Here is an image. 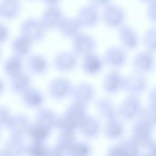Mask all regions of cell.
Returning a JSON list of instances; mask_svg holds the SVG:
<instances>
[{
    "label": "cell",
    "mask_w": 156,
    "mask_h": 156,
    "mask_svg": "<svg viewBox=\"0 0 156 156\" xmlns=\"http://www.w3.org/2000/svg\"><path fill=\"white\" fill-rule=\"evenodd\" d=\"M101 17L104 23L107 26L120 27L126 18V12L122 5L110 1L104 7Z\"/></svg>",
    "instance_id": "6da1fadb"
},
{
    "label": "cell",
    "mask_w": 156,
    "mask_h": 156,
    "mask_svg": "<svg viewBox=\"0 0 156 156\" xmlns=\"http://www.w3.org/2000/svg\"><path fill=\"white\" fill-rule=\"evenodd\" d=\"M142 107L141 99L137 95L129 94L117 106V113L123 119H132L138 116Z\"/></svg>",
    "instance_id": "7a4b0ae2"
},
{
    "label": "cell",
    "mask_w": 156,
    "mask_h": 156,
    "mask_svg": "<svg viewBox=\"0 0 156 156\" xmlns=\"http://www.w3.org/2000/svg\"><path fill=\"white\" fill-rule=\"evenodd\" d=\"M22 35L28 38L32 42L42 40L47 31V28L37 18L30 17L26 19L21 26Z\"/></svg>",
    "instance_id": "3957f363"
},
{
    "label": "cell",
    "mask_w": 156,
    "mask_h": 156,
    "mask_svg": "<svg viewBox=\"0 0 156 156\" xmlns=\"http://www.w3.org/2000/svg\"><path fill=\"white\" fill-rule=\"evenodd\" d=\"M148 80L144 74L133 71L123 76L122 88L129 94L137 95L147 88Z\"/></svg>",
    "instance_id": "277c9868"
},
{
    "label": "cell",
    "mask_w": 156,
    "mask_h": 156,
    "mask_svg": "<svg viewBox=\"0 0 156 156\" xmlns=\"http://www.w3.org/2000/svg\"><path fill=\"white\" fill-rule=\"evenodd\" d=\"M73 84L67 77L59 76L53 78L49 83L48 91L55 99H62L70 95Z\"/></svg>",
    "instance_id": "5b68a950"
},
{
    "label": "cell",
    "mask_w": 156,
    "mask_h": 156,
    "mask_svg": "<svg viewBox=\"0 0 156 156\" xmlns=\"http://www.w3.org/2000/svg\"><path fill=\"white\" fill-rule=\"evenodd\" d=\"M73 51L77 55H84L94 52L97 46V41L94 36L85 33L79 32L72 38Z\"/></svg>",
    "instance_id": "8992f818"
},
{
    "label": "cell",
    "mask_w": 156,
    "mask_h": 156,
    "mask_svg": "<svg viewBox=\"0 0 156 156\" xmlns=\"http://www.w3.org/2000/svg\"><path fill=\"white\" fill-rule=\"evenodd\" d=\"M96 94V88L92 83L88 82H80L73 85L70 96L74 101L87 105L94 99Z\"/></svg>",
    "instance_id": "52a82bcc"
},
{
    "label": "cell",
    "mask_w": 156,
    "mask_h": 156,
    "mask_svg": "<svg viewBox=\"0 0 156 156\" xmlns=\"http://www.w3.org/2000/svg\"><path fill=\"white\" fill-rule=\"evenodd\" d=\"M102 58L104 63L115 68H117L126 64L127 60V54L123 47L113 44L106 49Z\"/></svg>",
    "instance_id": "ba28073f"
},
{
    "label": "cell",
    "mask_w": 156,
    "mask_h": 156,
    "mask_svg": "<svg viewBox=\"0 0 156 156\" xmlns=\"http://www.w3.org/2000/svg\"><path fill=\"white\" fill-rule=\"evenodd\" d=\"M132 65L135 71L144 74L149 72L155 65V57L153 52L147 49L137 52L132 58Z\"/></svg>",
    "instance_id": "9c48e42d"
},
{
    "label": "cell",
    "mask_w": 156,
    "mask_h": 156,
    "mask_svg": "<svg viewBox=\"0 0 156 156\" xmlns=\"http://www.w3.org/2000/svg\"><path fill=\"white\" fill-rule=\"evenodd\" d=\"M53 62L55 67L61 71H69L74 69L78 63V55L71 50H62L54 56Z\"/></svg>",
    "instance_id": "30bf717a"
},
{
    "label": "cell",
    "mask_w": 156,
    "mask_h": 156,
    "mask_svg": "<svg viewBox=\"0 0 156 156\" xmlns=\"http://www.w3.org/2000/svg\"><path fill=\"white\" fill-rule=\"evenodd\" d=\"M76 17L82 26L93 27L98 24L100 15L98 8L90 2L79 9Z\"/></svg>",
    "instance_id": "8fae6325"
},
{
    "label": "cell",
    "mask_w": 156,
    "mask_h": 156,
    "mask_svg": "<svg viewBox=\"0 0 156 156\" xmlns=\"http://www.w3.org/2000/svg\"><path fill=\"white\" fill-rule=\"evenodd\" d=\"M118 35L121 43V46L125 49H134L138 44V33L136 29L130 24H123L119 27Z\"/></svg>",
    "instance_id": "7c38bea8"
},
{
    "label": "cell",
    "mask_w": 156,
    "mask_h": 156,
    "mask_svg": "<svg viewBox=\"0 0 156 156\" xmlns=\"http://www.w3.org/2000/svg\"><path fill=\"white\" fill-rule=\"evenodd\" d=\"M64 16L58 4H49L43 10L40 20L47 29L54 28L57 27Z\"/></svg>",
    "instance_id": "4fadbf2b"
},
{
    "label": "cell",
    "mask_w": 156,
    "mask_h": 156,
    "mask_svg": "<svg viewBox=\"0 0 156 156\" xmlns=\"http://www.w3.org/2000/svg\"><path fill=\"white\" fill-rule=\"evenodd\" d=\"M122 81L123 76L119 71L113 69L104 75L102 82V88L108 93H115L122 88Z\"/></svg>",
    "instance_id": "5bb4252c"
},
{
    "label": "cell",
    "mask_w": 156,
    "mask_h": 156,
    "mask_svg": "<svg viewBox=\"0 0 156 156\" xmlns=\"http://www.w3.org/2000/svg\"><path fill=\"white\" fill-rule=\"evenodd\" d=\"M83 70L90 74L99 73L103 68L104 62L102 57L94 52L83 55L81 62Z\"/></svg>",
    "instance_id": "9a60e30c"
},
{
    "label": "cell",
    "mask_w": 156,
    "mask_h": 156,
    "mask_svg": "<svg viewBox=\"0 0 156 156\" xmlns=\"http://www.w3.org/2000/svg\"><path fill=\"white\" fill-rule=\"evenodd\" d=\"M30 123L27 116L22 113H18L11 116L7 127L13 136H21L27 133Z\"/></svg>",
    "instance_id": "2e32d148"
},
{
    "label": "cell",
    "mask_w": 156,
    "mask_h": 156,
    "mask_svg": "<svg viewBox=\"0 0 156 156\" xmlns=\"http://www.w3.org/2000/svg\"><path fill=\"white\" fill-rule=\"evenodd\" d=\"M95 107L98 113L107 120L116 118L118 115L117 106L108 97H101L95 102Z\"/></svg>",
    "instance_id": "e0dca14e"
},
{
    "label": "cell",
    "mask_w": 156,
    "mask_h": 156,
    "mask_svg": "<svg viewBox=\"0 0 156 156\" xmlns=\"http://www.w3.org/2000/svg\"><path fill=\"white\" fill-rule=\"evenodd\" d=\"M152 127L153 126L149 122L140 118L134 122L132 126L133 139L137 144L138 143H147L150 140L149 136Z\"/></svg>",
    "instance_id": "ac0fdd59"
},
{
    "label": "cell",
    "mask_w": 156,
    "mask_h": 156,
    "mask_svg": "<svg viewBox=\"0 0 156 156\" xmlns=\"http://www.w3.org/2000/svg\"><path fill=\"white\" fill-rule=\"evenodd\" d=\"M82 25L76 16H64L57 28L60 32L66 36L73 37L80 32Z\"/></svg>",
    "instance_id": "d6986e66"
},
{
    "label": "cell",
    "mask_w": 156,
    "mask_h": 156,
    "mask_svg": "<svg viewBox=\"0 0 156 156\" xmlns=\"http://www.w3.org/2000/svg\"><path fill=\"white\" fill-rule=\"evenodd\" d=\"M27 64L32 72L38 74L46 73L49 68L48 58L43 54L34 53L28 58Z\"/></svg>",
    "instance_id": "ffe728a7"
},
{
    "label": "cell",
    "mask_w": 156,
    "mask_h": 156,
    "mask_svg": "<svg viewBox=\"0 0 156 156\" xmlns=\"http://www.w3.org/2000/svg\"><path fill=\"white\" fill-rule=\"evenodd\" d=\"M22 100L29 107H40L44 101V96L40 89L30 87L22 93Z\"/></svg>",
    "instance_id": "44dd1931"
},
{
    "label": "cell",
    "mask_w": 156,
    "mask_h": 156,
    "mask_svg": "<svg viewBox=\"0 0 156 156\" xmlns=\"http://www.w3.org/2000/svg\"><path fill=\"white\" fill-rule=\"evenodd\" d=\"M57 115L54 110L48 107H40L36 113V122L51 130L55 126Z\"/></svg>",
    "instance_id": "7402d4cb"
},
{
    "label": "cell",
    "mask_w": 156,
    "mask_h": 156,
    "mask_svg": "<svg viewBox=\"0 0 156 156\" xmlns=\"http://www.w3.org/2000/svg\"><path fill=\"white\" fill-rule=\"evenodd\" d=\"M78 127L82 132L87 136H96L100 129V123L98 119L91 115H87L79 122Z\"/></svg>",
    "instance_id": "603a6c76"
},
{
    "label": "cell",
    "mask_w": 156,
    "mask_h": 156,
    "mask_svg": "<svg viewBox=\"0 0 156 156\" xmlns=\"http://www.w3.org/2000/svg\"><path fill=\"white\" fill-rule=\"evenodd\" d=\"M64 113L79 124L80 121L88 115L87 105L73 100L66 106Z\"/></svg>",
    "instance_id": "cb8c5ba5"
},
{
    "label": "cell",
    "mask_w": 156,
    "mask_h": 156,
    "mask_svg": "<svg viewBox=\"0 0 156 156\" xmlns=\"http://www.w3.org/2000/svg\"><path fill=\"white\" fill-rule=\"evenodd\" d=\"M4 149L10 156H21L26 151L21 137L13 135L5 142Z\"/></svg>",
    "instance_id": "d4e9b609"
},
{
    "label": "cell",
    "mask_w": 156,
    "mask_h": 156,
    "mask_svg": "<svg viewBox=\"0 0 156 156\" xmlns=\"http://www.w3.org/2000/svg\"><path fill=\"white\" fill-rule=\"evenodd\" d=\"M124 126L122 122L117 117L107 120L105 126L106 135L112 138H116L122 135Z\"/></svg>",
    "instance_id": "484cf974"
},
{
    "label": "cell",
    "mask_w": 156,
    "mask_h": 156,
    "mask_svg": "<svg viewBox=\"0 0 156 156\" xmlns=\"http://www.w3.org/2000/svg\"><path fill=\"white\" fill-rule=\"evenodd\" d=\"M32 43L28 38L22 34L15 38L12 43L15 55L21 57V56L27 54L31 49Z\"/></svg>",
    "instance_id": "4316f807"
},
{
    "label": "cell",
    "mask_w": 156,
    "mask_h": 156,
    "mask_svg": "<svg viewBox=\"0 0 156 156\" xmlns=\"http://www.w3.org/2000/svg\"><path fill=\"white\" fill-rule=\"evenodd\" d=\"M30 83L31 79L29 75L22 71L20 73L12 76L11 84L13 90L23 93L30 87Z\"/></svg>",
    "instance_id": "83f0119b"
},
{
    "label": "cell",
    "mask_w": 156,
    "mask_h": 156,
    "mask_svg": "<svg viewBox=\"0 0 156 156\" xmlns=\"http://www.w3.org/2000/svg\"><path fill=\"white\" fill-rule=\"evenodd\" d=\"M50 130L37 122L30 124L27 133L35 142H41L49 135Z\"/></svg>",
    "instance_id": "f1b7e54d"
},
{
    "label": "cell",
    "mask_w": 156,
    "mask_h": 156,
    "mask_svg": "<svg viewBox=\"0 0 156 156\" xmlns=\"http://www.w3.org/2000/svg\"><path fill=\"white\" fill-rule=\"evenodd\" d=\"M23 60L21 57L14 55L9 58L5 62V69L7 73L13 76L22 71Z\"/></svg>",
    "instance_id": "f546056e"
},
{
    "label": "cell",
    "mask_w": 156,
    "mask_h": 156,
    "mask_svg": "<svg viewBox=\"0 0 156 156\" xmlns=\"http://www.w3.org/2000/svg\"><path fill=\"white\" fill-rule=\"evenodd\" d=\"M79 124L74 119L67 116L64 113L60 116H57L55 126L60 130H69L74 131L78 127Z\"/></svg>",
    "instance_id": "4dcf8cb0"
},
{
    "label": "cell",
    "mask_w": 156,
    "mask_h": 156,
    "mask_svg": "<svg viewBox=\"0 0 156 156\" xmlns=\"http://www.w3.org/2000/svg\"><path fill=\"white\" fill-rule=\"evenodd\" d=\"M155 27L151 26L147 28L143 36V43L147 50L154 52L156 49Z\"/></svg>",
    "instance_id": "1f68e13d"
},
{
    "label": "cell",
    "mask_w": 156,
    "mask_h": 156,
    "mask_svg": "<svg viewBox=\"0 0 156 156\" xmlns=\"http://www.w3.org/2000/svg\"><path fill=\"white\" fill-rule=\"evenodd\" d=\"M155 106L150 104L147 106H143L138 116H139V118L149 122L154 126L155 122Z\"/></svg>",
    "instance_id": "d6a6232c"
},
{
    "label": "cell",
    "mask_w": 156,
    "mask_h": 156,
    "mask_svg": "<svg viewBox=\"0 0 156 156\" xmlns=\"http://www.w3.org/2000/svg\"><path fill=\"white\" fill-rule=\"evenodd\" d=\"M21 9V5L18 1H8L5 4V16L7 17H13L18 14Z\"/></svg>",
    "instance_id": "836d02e7"
},
{
    "label": "cell",
    "mask_w": 156,
    "mask_h": 156,
    "mask_svg": "<svg viewBox=\"0 0 156 156\" xmlns=\"http://www.w3.org/2000/svg\"><path fill=\"white\" fill-rule=\"evenodd\" d=\"M147 5L146 8V15L147 18L152 21H155V0H149L147 1Z\"/></svg>",
    "instance_id": "e575fe53"
},
{
    "label": "cell",
    "mask_w": 156,
    "mask_h": 156,
    "mask_svg": "<svg viewBox=\"0 0 156 156\" xmlns=\"http://www.w3.org/2000/svg\"><path fill=\"white\" fill-rule=\"evenodd\" d=\"M148 99L149 101V104L153 106H155V89L152 87L149 92Z\"/></svg>",
    "instance_id": "d590c367"
},
{
    "label": "cell",
    "mask_w": 156,
    "mask_h": 156,
    "mask_svg": "<svg viewBox=\"0 0 156 156\" xmlns=\"http://www.w3.org/2000/svg\"><path fill=\"white\" fill-rule=\"evenodd\" d=\"M110 2V1H105V0H96V1H92L90 2L98 7L99 6L104 7L107 4H108Z\"/></svg>",
    "instance_id": "8d00e7d4"
},
{
    "label": "cell",
    "mask_w": 156,
    "mask_h": 156,
    "mask_svg": "<svg viewBox=\"0 0 156 156\" xmlns=\"http://www.w3.org/2000/svg\"><path fill=\"white\" fill-rule=\"evenodd\" d=\"M8 32L7 28L0 24V40H2L4 38H5L7 36Z\"/></svg>",
    "instance_id": "74e56055"
},
{
    "label": "cell",
    "mask_w": 156,
    "mask_h": 156,
    "mask_svg": "<svg viewBox=\"0 0 156 156\" xmlns=\"http://www.w3.org/2000/svg\"><path fill=\"white\" fill-rule=\"evenodd\" d=\"M0 156H10L4 149H0Z\"/></svg>",
    "instance_id": "f35d334b"
},
{
    "label": "cell",
    "mask_w": 156,
    "mask_h": 156,
    "mask_svg": "<svg viewBox=\"0 0 156 156\" xmlns=\"http://www.w3.org/2000/svg\"><path fill=\"white\" fill-rule=\"evenodd\" d=\"M1 88V82H0V89Z\"/></svg>",
    "instance_id": "ab89813d"
}]
</instances>
